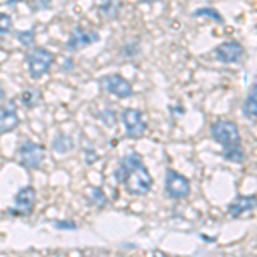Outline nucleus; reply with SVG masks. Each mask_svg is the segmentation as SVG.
Here are the masks:
<instances>
[{"mask_svg": "<svg viewBox=\"0 0 257 257\" xmlns=\"http://www.w3.org/2000/svg\"><path fill=\"white\" fill-rule=\"evenodd\" d=\"M115 177L132 196H144L153 189V177L138 153H128L120 160Z\"/></svg>", "mask_w": 257, "mask_h": 257, "instance_id": "nucleus-1", "label": "nucleus"}, {"mask_svg": "<svg viewBox=\"0 0 257 257\" xmlns=\"http://www.w3.org/2000/svg\"><path fill=\"white\" fill-rule=\"evenodd\" d=\"M53 62H55V55L43 47H35L26 55L28 70H30V76L33 79H41L45 74H48Z\"/></svg>", "mask_w": 257, "mask_h": 257, "instance_id": "nucleus-2", "label": "nucleus"}, {"mask_svg": "<svg viewBox=\"0 0 257 257\" xmlns=\"http://www.w3.org/2000/svg\"><path fill=\"white\" fill-rule=\"evenodd\" d=\"M211 138L221 144L223 148H231L240 144V128L235 122L230 120H219L211 125Z\"/></svg>", "mask_w": 257, "mask_h": 257, "instance_id": "nucleus-3", "label": "nucleus"}, {"mask_svg": "<svg viewBox=\"0 0 257 257\" xmlns=\"http://www.w3.org/2000/svg\"><path fill=\"white\" fill-rule=\"evenodd\" d=\"M18 153L21 165L28 170H38L45 161V148L33 141H24L19 146Z\"/></svg>", "mask_w": 257, "mask_h": 257, "instance_id": "nucleus-4", "label": "nucleus"}, {"mask_svg": "<svg viewBox=\"0 0 257 257\" xmlns=\"http://www.w3.org/2000/svg\"><path fill=\"white\" fill-rule=\"evenodd\" d=\"M122 123L125 127V134L128 139H139L146 134L148 131V123L144 120L143 113L138 108H125L120 113Z\"/></svg>", "mask_w": 257, "mask_h": 257, "instance_id": "nucleus-5", "label": "nucleus"}, {"mask_svg": "<svg viewBox=\"0 0 257 257\" xmlns=\"http://www.w3.org/2000/svg\"><path fill=\"white\" fill-rule=\"evenodd\" d=\"M165 192L172 199H185L190 194V180L177 170L168 168L165 178Z\"/></svg>", "mask_w": 257, "mask_h": 257, "instance_id": "nucleus-6", "label": "nucleus"}, {"mask_svg": "<svg viewBox=\"0 0 257 257\" xmlns=\"http://www.w3.org/2000/svg\"><path fill=\"white\" fill-rule=\"evenodd\" d=\"M101 84L110 94H115L117 98H131L132 93H134L131 82L120 74H108L101 79Z\"/></svg>", "mask_w": 257, "mask_h": 257, "instance_id": "nucleus-7", "label": "nucleus"}, {"mask_svg": "<svg viewBox=\"0 0 257 257\" xmlns=\"http://www.w3.org/2000/svg\"><path fill=\"white\" fill-rule=\"evenodd\" d=\"M98 40H99V35L96 31L77 26V28H74L72 33H70L65 48L70 50V52H76V50H79L82 47H89V45L96 43Z\"/></svg>", "mask_w": 257, "mask_h": 257, "instance_id": "nucleus-8", "label": "nucleus"}, {"mask_svg": "<svg viewBox=\"0 0 257 257\" xmlns=\"http://www.w3.org/2000/svg\"><path fill=\"white\" fill-rule=\"evenodd\" d=\"M214 57L221 64H237V62L243 57V47L235 40L225 41L214 50Z\"/></svg>", "mask_w": 257, "mask_h": 257, "instance_id": "nucleus-9", "label": "nucleus"}, {"mask_svg": "<svg viewBox=\"0 0 257 257\" xmlns=\"http://www.w3.org/2000/svg\"><path fill=\"white\" fill-rule=\"evenodd\" d=\"M36 204V190L31 185L19 189L18 194L14 196V206H16V213L19 214H31L33 208Z\"/></svg>", "mask_w": 257, "mask_h": 257, "instance_id": "nucleus-10", "label": "nucleus"}, {"mask_svg": "<svg viewBox=\"0 0 257 257\" xmlns=\"http://www.w3.org/2000/svg\"><path fill=\"white\" fill-rule=\"evenodd\" d=\"M19 125V115L16 111V101L9 99L6 101L2 111H0V136L2 134H9L14 128H18Z\"/></svg>", "mask_w": 257, "mask_h": 257, "instance_id": "nucleus-11", "label": "nucleus"}, {"mask_svg": "<svg viewBox=\"0 0 257 257\" xmlns=\"http://www.w3.org/2000/svg\"><path fill=\"white\" fill-rule=\"evenodd\" d=\"M257 208V197L255 196H238L228 208V214L231 218H242L243 214L250 213Z\"/></svg>", "mask_w": 257, "mask_h": 257, "instance_id": "nucleus-12", "label": "nucleus"}, {"mask_svg": "<svg viewBox=\"0 0 257 257\" xmlns=\"http://www.w3.org/2000/svg\"><path fill=\"white\" fill-rule=\"evenodd\" d=\"M242 111L247 118L254 120L257 122V79L252 84L250 91H248L247 98L243 99V105H242Z\"/></svg>", "mask_w": 257, "mask_h": 257, "instance_id": "nucleus-13", "label": "nucleus"}, {"mask_svg": "<svg viewBox=\"0 0 257 257\" xmlns=\"http://www.w3.org/2000/svg\"><path fill=\"white\" fill-rule=\"evenodd\" d=\"M21 101L26 108H36L41 103V91L38 88H30L26 91H23L21 94Z\"/></svg>", "mask_w": 257, "mask_h": 257, "instance_id": "nucleus-14", "label": "nucleus"}, {"mask_svg": "<svg viewBox=\"0 0 257 257\" xmlns=\"http://www.w3.org/2000/svg\"><path fill=\"white\" fill-rule=\"evenodd\" d=\"M52 148L55 149L57 153H60V155H65V153H69L70 149L74 148V141L67 134H59L55 139H53Z\"/></svg>", "mask_w": 257, "mask_h": 257, "instance_id": "nucleus-15", "label": "nucleus"}, {"mask_svg": "<svg viewBox=\"0 0 257 257\" xmlns=\"http://www.w3.org/2000/svg\"><path fill=\"white\" fill-rule=\"evenodd\" d=\"M223 158L226 161H231V163H242V161L245 160V151H243L242 144L226 148L225 151H223Z\"/></svg>", "mask_w": 257, "mask_h": 257, "instance_id": "nucleus-16", "label": "nucleus"}, {"mask_svg": "<svg viewBox=\"0 0 257 257\" xmlns=\"http://www.w3.org/2000/svg\"><path fill=\"white\" fill-rule=\"evenodd\" d=\"M194 16H196V18H209V19L216 21V23H223V21H225L221 12L216 11L214 7H199V9L194 12Z\"/></svg>", "mask_w": 257, "mask_h": 257, "instance_id": "nucleus-17", "label": "nucleus"}, {"mask_svg": "<svg viewBox=\"0 0 257 257\" xmlns=\"http://www.w3.org/2000/svg\"><path fill=\"white\" fill-rule=\"evenodd\" d=\"M35 30H26V31H18L16 33V38L19 40V43L23 47H31L35 43Z\"/></svg>", "mask_w": 257, "mask_h": 257, "instance_id": "nucleus-18", "label": "nucleus"}, {"mask_svg": "<svg viewBox=\"0 0 257 257\" xmlns=\"http://www.w3.org/2000/svg\"><path fill=\"white\" fill-rule=\"evenodd\" d=\"M91 202H93L96 208H105L106 206V196L101 189H93L91 190Z\"/></svg>", "mask_w": 257, "mask_h": 257, "instance_id": "nucleus-19", "label": "nucleus"}, {"mask_svg": "<svg viewBox=\"0 0 257 257\" xmlns=\"http://www.w3.org/2000/svg\"><path fill=\"white\" fill-rule=\"evenodd\" d=\"M12 30V18L6 12H0V35H9Z\"/></svg>", "mask_w": 257, "mask_h": 257, "instance_id": "nucleus-20", "label": "nucleus"}, {"mask_svg": "<svg viewBox=\"0 0 257 257\" xmlns=\"http://www.w3.org/2000/svg\"><path fill=\"white\" fill-rule=\"evenodd\" d=\"M118 9H120V4H105V6H101V11L108 14L106 18H110V12L113 14V18H117Z\"/></svg>", "mask_w": 257, "mask_h": 257, "instance_id": "nucleus-21", "label": "nucleus"}, {"mask_svg": "<svg viewBox=\"0 0 257 257\" xmlns=\"http://www.w3.org/2000/svg\"><path fill=\"white\" fill-rule=\"evenodd\" d=\"M55 228H59V230H76V225L74 223H67V221H57L55 223Z\"/></svg>", "mask_w": 257, "mask_h": 257, "instance_id": "nucleus-22", "label": "nucleus"}, {"mask_svg": "<svg viewBox=\"0 0 257 257\" xmlns=\"http://www.w3.org/2000/svg\"><path fill=\"white\" fill-rule=\"evenodd\" d=\"M4 98H6V91H4V88L0 86V101H2Z\"/></svg>", "mask_w": 257, "mask_h": 257, "instance_id": "nucleus-23", "label": "nucleus"}]
</instances>
